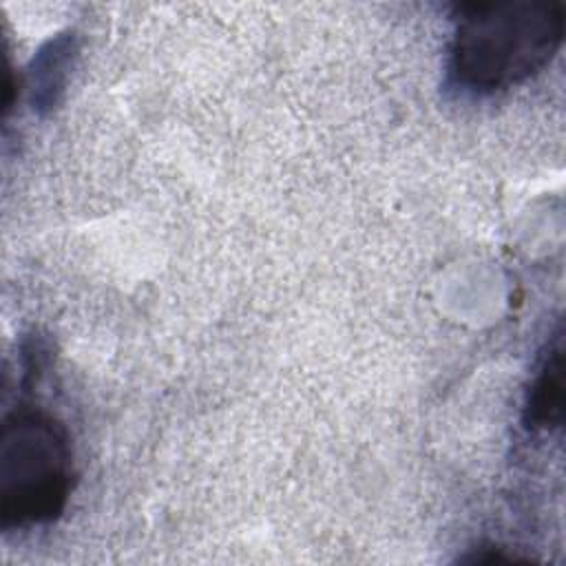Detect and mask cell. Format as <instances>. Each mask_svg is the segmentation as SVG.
<instances>
[{
	"label": "cell",
	"mask_w": 566,
	"mask_h": 566,
	"mask_svg": "<svg viewBox=\"0 0 566 566\" xmlns=\"http://www.w3.org/2000/svg\"><path fill=\"white\" fill-rule=\"evenodd\" d=\"M564 413V347L562 334L548 345V354L531 385L526 400V422L533 429H551L562 422Z\"/></svg>",
	"instance_id": "cell-3"
},
{
	"label": "cell",
	"mask_w": 566,
	"mask_h": 566,
	"mask_svg": "<svg viewBox=\"0 0 566 566\" xmlns=\"http://www.w3.org/2000/svg\"><path fill=\"white\" fill-rule=\"evenodd\" d=\"M566 11L553 0H484L455 7L449 46L451 80L495 93L539 73L559 51Z\"/></svg>",
	"instance_id": "cell-1"
},
{
	"label": "cell",
	"mask_w": 566,
	"mask_h": 566,
	"mask_svg": "<svg viewBox=\"0 0 566 566\" xmlns=\"http://www.w3.org/2000/svg\"><path fill=\"white\" fill-rule=\"evenodd\" d=\"M73 455L66 429L46 411L20 409L0 431V522L4 528L55 520L69 500Z\"/></svg>",
	"instance_id": "cell-2"
}]
</instances>
